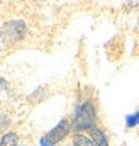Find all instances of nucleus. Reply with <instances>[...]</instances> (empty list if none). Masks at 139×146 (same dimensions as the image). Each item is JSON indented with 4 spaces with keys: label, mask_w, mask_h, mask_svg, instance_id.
I'll use <instances>...</instances> for the list:
<instances>
[{
    "label": "nucleus",
    "mask_w": 139,
    "mask_h": 146,
    "mask_svg": "<svg viewBox=\"0 0 139 146\" xmlns=\"http://www.w3.org/2000/svg\"><path fill=\"white\" fill-rule=\"evenodd\" d=\"M63 146H71V145H63Z\"/></svg>",
    "instance_id": "obj_13"
},
{
    "label": "nucleus",
    "mask_w": 139,
    "mask_h": 146,
    "mask_svg": "<svg viewBox=\"0 0 139 146\" xmlns=\"http://www.w3.org/2000/svg\"><path fill=\"white\" fill-rule=\"evenodd\" d=\"M7 88H9V87H7V80L0 76V90H7Z\"/></svg>",
    "instance_id": "obj_11"
},
{
    "label": "nucleus",
    "mask_w": 139,
    "mask_h": 146,
    "mask_svg": "<svg viewBox=\"0 0 139 146\" xmlns=\"http://www.w3.org/2000/svg\"><path fill=\"white\" fill-rule=\"evenodd\" d=\"M138 31H139V21H138Z\"/></svg>",
    "instance_id": "obj_12"
},
{
    "label": "nucleus",
    "mask_w": 139,
    "mask_h": 146,
    "mask_svg": "<svg viewBox=\"0 0 139 146\" xmlns=\"http://www.w3.org/2000/svg\"><path fill=\"white\" fill-rule=\"evenodd\" d=\"M0 3H2V0H0Z\"/></svg>",
    "instance_id": "obj_14"
},
{
    "label": "nucleus",
    "mask_w": 139,
    "mask_h": 146,
    "mask_svg": "<svg viewBox=\"0 0 139 146\" xmlns=\"http://www.w3.org/2000/svg\"><path fill=\"white\" fill-rule=\"evenodd\" d=\"M70 131H71V121H70V119H61V121L46 134V139H48L49 143H53V145H58V143H61V141L68 136Z\"/></svg>",
    "instance_id": "obj_3"
},
{
    "label": "nucleus",
    "mask_w": 139,
    "mask_h": 146,
    "mask_svg": "<svg viewBox=\"0 0 139 146\" xmlns=\"http://www.w3.org/2000/svg\"><path fill=\"white\" fill-rule=\"evenodd\" d=\"M22 146H26V145H22Z\"/></svg>",
    "instance_id": "obj_15"
},
{
    "label": "nucleus",
    "mask_w": 139,
    "mask_h": 146,
    "mask_svg": "<svg viewBox=\"0 0 139 146\" xmlns=\"http://www.w3.org/2000/svg\"><path fill=\"white\" fill-rule=\"evenodd\" d=\"M27 34V26L24 21H7L0 26V41L5 46H14L22 41Z\"/></svg>",
    "instance_id": "obj_2"
},
{
    "label": "nucleus",
    "mask_w": 139,
    "mask_h": 146,
    "mask_svg": "<svg viewBox=\"0 0 139 146\" xmlns=\"http://www.w3.org/2000/svg\"><path fill=\"white\" fill-rule=\"evenodd\" d=\"M88 136L92 138V141L95 143V146H110L107 133H105L102 127H99V126H95L93 129H90L88 131Z\"/></svg>",
    "instance_id": "obj_4"
},
{
    "label": "nucleus",
    "mask_w": 139,
    "mask_h": 146,
    "mask_svg": "<svg viewBox=\"0 0 139 146\" xmlns=\"http://www.w3.org/2000/svg\"><path fill=\"white\" fill-rule=\"evenodd\" d=\"M9 126H10V117L5 112H0V134H5Z\"/></svg>",
    "instance_id": "obj_8"
},
{
    "label": "nucleus",
    "mask_w": 139,
    "mask_h": 146,
    "mask_svg": "<svg viewBox=\"0 0 139 146\" xmlns=\"http://www.w3.org/2000/svg\"><path fill=\"white\" fill-rule=\"evenodd\" d=\"M0 146H19V136L12 131L2 134L0 138Z\"/></svg>",
    "instance_id": "obj_6"
},
{
    "label": "nucleus",
    "mask_w": 139,
    "mask_h": 146,
    "mask_svg": "<svg viewBox=\"0 0 139 146\" xmlns=\"http://www.w3.org/2000/svg\"><path fill=\"white\" fill-rule=\"evenodd\" d=\"M136 126H139V110L126 117V127L131 129V127H136Z\"/></svg>",
    "instance_id": "obj_9"
},
{
    "label": "nucleus",
    "mask_w": 139,
    "mask_h": 146,
    "mask_svg": "<svg viewBox=\"0 0 139 146\" xmlns=\"http://www.w3.org/2000/svg\"><path fill=\"white\" fill-rule=\"evenodd\" d=\"M39 145H41V146H54L53 143H49V141L46 139V136H42V138L39 139Z\"/></svg>",
    "instance_id": "obj_10"
},
{
    "label": "nucleus",
    "mask_w": 139,
    "mask_h": 146,
    "mask_svg": "<svg viewBox=\"0 0 139 146\" xmlns=\"http://www.w3.org/2000/svg\"><path fill=\"white\" fill-rule=\"evenodd\" d=\"M48 97V87H39L34 94L29 95V102H41Z\"/></svg>",
    "instance_id": "obj_7"
},
{
    "label": "nucleus",
    "mask_w": 139,
    "mask_h": 146,
    "mask_svg": "<svg viewBox=\"0 0 139 146\" xmlns=\"http://www.w3.org/2000/svg\"><path fill=\"white\" fill-rule=\"evenodd\" d=\"M71 146H95V143L92 141L90 136H87V134H83V133H75V134H73Z\"/></svg>",
    "instance_id": "obj_5"
},
{
    "label": "nucleus",
    "mask_w": 139,
    "mask_h": 146,
    "mask_svg": "<svg viewBox=\"0 0 139 146\" xmlns=\"http://www.w3.org/2000/svg\"><path fill=\"white\" fill-rule=\"evenodd\" d=\"M97 122H99L97 107L90 99H85V100H81L75 106L73 117H71V129L75 133L90 131L97 126Z\"/></svg>",
    "instance_id": "obj_1"
}]
</instances>
